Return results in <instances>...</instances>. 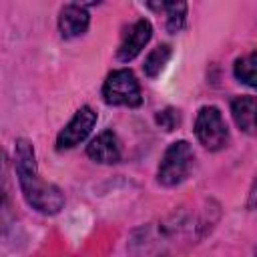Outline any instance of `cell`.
Returning <instances> with one entry per match:
<instances>
[{"mask_svg":"<svg viewBox=\"0 0 257 257\" xmlns=\"http://www.w3.org/2000/svg\"><path fill=\"white\" fill-rule=\"evenodd\" d=\"M14 165H16V175H18L22 195L28 201V205L32 209L44 213V215L58 213L64 205V195L56 185L46 183V181L40 179L34 149H32L30 141H26V139L16 141Z\"/></svg>","mask_w":257,"mask_h":257,"instance_id":"1","label":"cell"},{"mask_svg":"<svg viewBox=\"0 0 257 257\" xmlns=\"http://www.w3.org/2000/svg\"><path fill=\"white\" fill-rule=\"evenodd\" d=\"M193 161H195V155L187 141L173 143L161 159V165L157 171L159 183L165 187H175V185L183 183L187 179V175L191 173Z\"/></svg>","mask_w":257,"mask_h":257,"instance_id":"2","label":"cell"},{"mask_svg":"<svg viewBox=\"0 0 257 257\" xmlns=\"http://www.w3.org/2000/svg\"><path fill=\"white\" fill-rule=\"evenodd\" d=\"M102 98L114 106H139L143 102L139 80L126 68L112 70L102 84Z\"/></svg>","mask_w":257,"mask_h":257,"instance_id":"3","label":"cell"},{"mask_svg":"<svg viewBox=\"0 0 257 257\" xmlns=\"http://www.w3.org/2000/svg\"><path fill=\"white\" fill-rule=\"evenodd\" d=\"M195 135L209 151H219L229 141V131L217 106H203L195 118Z\"/></svg>","mask_w":257,"mask_h":257,"instance_id":"4","label":"cell"},{"mask_svg":"<svg viewBox=\"0 0 257 257\" xmlns=\"http://www.w3.org/2000/svg\"><path fill=\"white\" fill-rule=\"evenodd\" d=\"M94 124H96V112L90 106H80L74 112V116L70 118V122L58 133V137H56V149L62 151V149L76 147L78 143H82L90 135V131H92Z\"/></svg>","mask_w":257,"mask_h":257,"instance_id":"5","label":"cell"},{"mask_svg":"<svg viewBox=\"0 0 257 257\" xmlns=\"http://www.w3.org/2000/svg\"><path fill=\"white\" fill-rule=\"evenodd\" d=\"M153 36V26L149 20H137L122 36V42L116 50V56L120 62H128L133 58H137L141 54V50L145 48V44L151 40Z\"/></svg>","mask_w":257,"mask_h":257,"instance_id":"6","label":"cell"},{"mask_svg":"<svg viewBox=\"0 0 257 257\" xmlns=\"http://www.w3.org/2000/svg\"><path fill=\"white\" fill-rule=\"evenodd\" d=\"M86 155L102 165H112L120 161V143L116 139V135L112 131H102L100 135H96L90 145L86 147Z\"/></svg>","mask_w":257,"mask_h":257,"instance_id":"7","label":"cell"},{"mask_svg":"<svg viewBox=\"0 0 257 257\" xmlns=\"http://www.w3.org/2000/svg\"><path fill=\"white\" fill-rule=\"evenodd\" d=\"M90 24V14L86 12L84 6H78V4H68L60 10V16H58V28H60V34L62 38H76V36H82L86 32Z\"/></svg>","mask_w":257,"mask_h":257,"instance_id":"8","label":"cell"},{"mask_svg":"<svg viewBox=\"0 0 257 257\" xmlns=\"http://www.w3.org/2000/svg\"><path fill=\"white\" fill-rule=\"evenodd\" d=\"M231 114L235 124L243 133H257V98L255 96H237L231 102Z\"/></svg>","mask_w":257,"mask_h":257,"instance_id":"9","label":"cell"},{"mask_svg":"<svg viewBox=\"0 0 257 257\" xmlns=\"http://www.w3.org/2000/svg\"><path fill=\"white\" fill-rule=\"evenodd\" d=\"M149 6L157 8V10H165L169 32H179L185 26V16H187V4L185 2H161V4H149Z\"/></svg>","mask_w":257,"mask_h":257,"instance_id":"10","label":"cell"},{"mask_svg":"<svg viewBox=\"0 0 257 257\" xmlns=\"http://www.w3.org/2000/svg\"><path fill=\"white\" fill-rule=\"evenodd\" d=\"M235 76L239 82L257 90V52H251L235 62Z\"/></svg>","mask_w":257,"mask_h":257,"instance_id":"11","label":"cell"},{"mask_svg":"<svg viewBox=\"0 0 257 257\" xmlns=\"http://www.w3.org/2000/svg\"><path fill=\"white\" fill-rule=\"evenodd\" d=\"M169 58H171V46L169 44H161V46L153 48L149 52L147 60H145V74L151 76V78H155L165 68V64L169 62Z\"/></svg>","mask_w":257,"mask_h":257,"instance_id":"12","label":"cell"},{"mask_svg":"<svg viewBox=\"0 0 257 257\" xmlns=\"http://www.w3.org/2000/svg\"><path fill=\"white\" fill-rule=\"evenodd\" d=\"M157 122L161 124V128L173 131V128L179 124V110H175V108H165L163 112L157 114Z\"/></svg>","mask_w":257,"mask_h":257,"instance_id":"13","label":"cell"}]
</instances>
